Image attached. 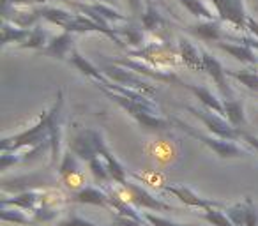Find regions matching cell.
Instances as JSON below:
<instances>
[{"label":"cell","instance_id":"16","mask_svg":"<svg viewBox=\"0 0 258 226\" xmlns=\"http://www.w3.org/2000/svg\"><path fill=\"white\" fill-rule=\"evenodd\" d=\"M187 90H191V92L195 94V96L198 97V99L202 101V104H204L205 108H209V110L216 111V113H219V115H225V108H223V101L219 99L218 96H214V94L211 92V90L207 89V87H202V85H189V83H186Z\"/></svg>","mask_w":258,"mask_h":226},{"label":"cell","instance_id":"19","mask_svg":"<svg viewBox=\"0 0 258 226\" xmlns=\"http://www.w3.org/2000/svg\"><path fill=\"white\" fill-rule=\"evenodd\" d=\"M223 108H225L226 119H228V122L232 124L233 127L239 129L240 126H244L246 117H244V106L239 99H235V97H226V99H223Z\"/></svg>","mask_w":258,"mask_h":226},{"label":"cell","instance_id":"10","mask_svg":"<svg viewBox=\"0 0 258 226\" xmlns=\"http://www.w3.org/2000/svg\"><path fill=\"white\" fill-rule=\"evenodd\" d=\"M71 201H76V203H90V205H101V207H110V196L104 189H99V187L94 186H85L80 191H75L71 196Z\"/></svg>","mask_w":258,"mask_h":226},{"label":"cell","instance_id":"11","mask_svg":"<svg viewBox=\"0 0 258 226\" xmlns=\"http://www.w3.org/2000/svg\"><path fill=\"white\" fill-rule=\"evenodd\" d=\"M73 32L69 30H64L62 34H58L57 37L48 43V46H44L43 50H39L41 53H46V55H51V57H57L60 60H64L66 57H69L73 50Z\"/></svg>","mask_w":258,"mask_h":226},{"label":"cell","instance_id":"32","mask_svg":"<svg viewBox=\"0 0 258 226\" xmlns=\"http://www.w3.org/2000/svg\"><path fill=\"white\" fill-rule=\"evenodd\" d=\"M142 22H144V27H145V29H149V30L158 29L159 23H163L161 16H159V13L156 11L154 6H152L151 2L147 4V9H145L144 16H142Z\"/></svg>","mask_w":258,"mask_h":226},{"label":"cell","instance_id":"4","mask_svg":"<svg viewBox=\"0 0 258 226\" xmlns=\"http://www.w3.org/2000/svg\"><path fill=\"white\" fill-rule=\"evenodd\" d=\"M186 110L191 111L195 117H198L216 136L225 138V140H232V141L242 138V131L233 127L230 122H226V120L223 119V115H219L216 111L209 110V108H197V106H186Z\"/></svg>","mask_w":258,"mask_h":226},{"label":"cell","instance_id":"5","mask_svg":"<svg viewBox=\"0 0 258 226\" xmlns=\"http://www.w3.org/2000/svg\"><path fill=\"white\" fill-rule=\"evenodd\" d=\"M62 106H64V90L58 89L57 101L53 108L48 111V120H50V152H51V166L58 163L60 165V117H62Z\"/></svg>","mask_w":258,"mask_h":226},{"label":"cell","instance_id":"17","mask_svg":"<svg viewBox=\"0 0 258 226\" xmlns=\"http://www.w3.org/2000/svg\"><path fill=\"white\" fill-rule=\"evenodd\" d=\"M179 51H180V58H182L184 65L191 69H197V71H204V58L202 53H198V50L189 43L187 39L180 37L179 39Z\"/></svg>","mask_w":258,"mask_h":226},{"label":"cell","instance_id":"7","mask_svg":"<svg viewBox=\"0 0 258 226\" xmlns=\"http://www.w3.org/2000/svg\"><path fill=\"white\" fill-rule=\"evenodd\" d=\"M219 20H228L237 30H247V16L244 13L242 0H212Z\"/></svg>","mask_w":258,"mask_h":226},{"label":"cell","instance_id":"12","mask_svg":"<svg viewBox=\"0 0 258 226\" xmlns=\"http://www.w3.org/2000/svg\"><path fill=\"white\" fill-rule=\"evenodd\" d=\"M69 62H73V64L76 65V67L80 69V71L83 72L85 76H89V78H92L94 82L97 83V85H104V87H108L111 83V80L110 78H106V76L103 74V72L99 71V69L96 67L94 64H90L89 60H87L85 57H82V55L78 53V51L73 48L71 50V53H69Z\"/></svg>","mask_w":258,"mask_h":226},{"label":"cell","instance_id":"23","mask_svg":"<svg viewBox=\"0 0 258 226\" xmlns=\"http://www.w3.org/2000/svg\"><path fill=\"white\" fill-rule=\"evenodd\" d=\"M89 168H90V172H92L94 179H96L103 187H106L110 182H113L110 172H108L106 163H104L103 159L99 158V156H97V158H94V159H90V161H89Z\"/></svg>","mask_w":258,"mask_h":226},{"label":"cell","instance_id":"35","mask_svg":"<svg viewBox=\"0 0 258 226\" xmlns=\"http://www.w3.org/2000/svg\"><path fill=\"white\" fill-rule=\"evenodd\" d=\"M58 226H99V224H96V222H92V221H87V219H83V217H78V215H71V217H68L66 221L58 222Z\"/></svg>","mask_w":258,"mask_h":226},{"label":"cell","instance_id":"22","mask_svg":"<svg viewBox=\"0 0 258 226\" xmlns=\"http://www.w3.org/2000/svg\"><path fill=\"white\" fill-rule=\"evenodd\" d=\"M41 18L48 20L50 23H55V25L62 27V29H66V27L69 25V22L73 20L71 13L68 11H62V9H55V8H41Z\"/></svg>","mask_w":258,"mask_h":226},{"label":"cell","instance_id":"1","mask_svg":"<svg viewBox=\"0 0 258 226\" xmlns=\"http://www.w3.org/2000/svg\"><path fill=\"white\" fill-rule=\"evenodd\" d=\"M101 90H103L106 96H110L113 101H117L124 110H127L138 122L142 124L144 127H149V129H158V131H163V129H168L170 127V122L158 115V108L156 106H149V104H144V103H137V101L129 99V97L122 96V94H117L113 90L106 89L103 85H97Z\"/></svg>","mask_w":258,"mask_h":226},{"label":"cell","instance_id":"18","mask_svg":"<svg viewBox=\"0 0 258 226\" xmlns=\"http://www.w3.org/2000/svg\"><path fill=\"white\" fill-rule=\"evenodd\" d=\"M219 22H221V20H207V22L198 23V25H191L189 29H191V32L200 36L202 39L216 41V43H218V41H221V37H225L223 36L221 27H219Z\"/></svg>","mask_w":258,"mask_h":226},{"label":"cell","instance_id":"9","mask_svg":"<svg viewBox=\"0 0 258 226\" xmlns=\"http://www.w3.org/2000/svg\"><path fill=\"white\" fill-rule=\"evenodd\" d=\"M202 58H204V71L212 78V82L218 85V89L221 90L223 97H232V89H230L228 82H226V69L221 65V62L218 58L212 57L209 51H202Z\"/></svg>","mask_w":258,"mask_h":226},{"label":"cell","instance_id":"8","mask_svg":"<svg viewBox=\"0 0 258 226\" xmlns=\"http://www.w3.org/2000/svg\"><path fill=\"white\" fill-rule=\"evenodd\" d=\"M163 189L166 193L173 194L175 198H179L184 205L193 208H200V210H207V208H226L225 203H219V201H212L207 198H200L197 193H193L191 189L184 186H163Z\"/></svg>","mask_w":258,"mask_h":226},{"label":"cell","instance_id":"36","mask_svg":"<svg viewBox=\"0 0 258 226\" xmlns=\"http://www.w3.org/2000/svg\"><path fill=\"white\" fill-rule=\"evenodd\" d=\"M242 140L246 141L247 145H251V147L254 148V150L258 152V138H254L253 134H247V133H242Z\"/></svg>","mask_w":258,"mask_h":226},{"label":"cell","instance_id":"21","mask_svg":"<svg viewBox=\"0 0 258 226\" xmlns=\"http://www.w3.org/2000/svg\"><path fill=\"white\" fill-rule=\"evenodd\" d=\"M30 34V29H23V27H15L9 25L8 20H4V25H2V46L9 43H20L27 39V36Z\"/></svg>","mask_w":258,"mask_h":226},{"label":"cell","instance_id":"33","mask_svg":"<svg viewBox=\"0 0 258 226\" xmlns=\"http://www.w3.org/2000/svg\"><path fill=\"white\" fill-rule=\"evenodd\" d=\"M142 214H144V219H145V222H147V226H189V224H180V222H173L166 217L152 214V212H142Z\"/></svg>","mask_w":258,"mask_h":226},{"label":"cell","instance_id":"28","mask_svg":"<svg viewBox=\"0 0 258 226\" xmlns=\"http://www.w3.org/2000/svg\"><path fill=\"white\" fill-rule=\"evenodd\" d=\"M221 210L223 208H207V210H202V217L211 222L212 226H235L232 219Z\"/></svg>","mask_w":258,"mask_h":226},{"label":"cell","instance_id":"20","mask_svg":"<svg viewBox=\"0 0 258 226\" xmlns=\"http://www.w3.org/2000/svg\"><path fill=\"white\" fill-rule=\"evenodd\" d=\"M41 200V194L39 193H23L20 194V196L13 198V200H2V207H9V205H13V207L16 208H22V210H30L34 212L36 210V205L39 203Z\"/></svg>","mask_w":258,"mask_h":226},{"label":"cell","instance_id":"3","mask_svg":"<svg viewBox=\"0 0 258 226\" xmlns=\"http://www.w3.org/2000/svg\"><path fill=\"white\" fill-rule=\"evenodd\" d=\"M48 140H50V120H48V113H44L34 127L16 134V136L4 138L2 140V152H15L20 147H27V145H29V148L37 147Z\"/></svg>","mask_w":258,"mask_h":226},{"label":"cell","instance_id":"34","mask_svg":"<svg viewBox=\"0 0 258 226\" xmlns=\"http://www.w3.org/2000/svg\"><path fill=\"white\" fill-rule=\"evenodd\" d=\"M111 226H147V224H144V222L137 221V219H133V217H127V215L115 214L113 221H111Z\"/></svg>","mask_w":258,"mask_h":226},{"label":"cell","instance_id":"13","mask_svg":"<svg viewBox=\"0 0 258 226\" xmlns=\"http://www.w3.org/2000/svg\"><path fill=\"white\" fill-rule=\"evenodd\" d=\"M106 76H110L111 82L115 83H127V87H133V89H138V90H145V92L152 94L154 92V87H151L147 82H144L142 78L138 76H133L131 72H127L125 69H118V67H108L106 71Z\"/></svg>","mask_w":258,"mask_h":226},{"label":"cell","instance_id":"6","mask_svg":"<svg viewBox=\"0 0 258 226\" xmlns=\"http://www.w3.org/2000/svg\"><path fill=\"white\" fill-rule=\"evenodd\" d=\"M125 189V193L129 194V200L133 201L137 207L140 208H147V210H175V208L172 207L170 203H165V201L158 200V198L152 196L149 191H145L142 186H138V184L131 182V180H127V182L122 186Z\"/></svg>","mask_w":258,"mask_h":226},{"label":"cell","instance_id":"29","mask_svg":"<svg viewBox=\"0 0 258 226\" xmlns=\"http://www.w3.org/2000/svg\"><path fill=\"white\" fill-rule=\"evenodd\" d=\"M179 2L187 9V11H191V15L204 16L205 20H216L214 15H212V11L202 2V0H179Z\"/></svg>","mask_w":258,"mask_h":226},{"label":"cell","instance_id":"14","mask_svg":"<svg viewBox=\"0 0 258 226\" xmlns=\"http://www.w3.org/2000/svg\"><path fill=\"white\" fill-rule=\"evenodd\" d=\"M216 46H218L219 50L230 53L233 58H237V60L244 62V64H258V57H256V53H254V48H251L249 44H244V43L233 44V43L218 41Z\"/></svg>","mask_w":258,"mask_h":226},{"label":"cell","instance_id":"37","mask_svg":"<svg viewBox=\"0 0 258 226\" xmlns=\"http://www.w3.org/2000/svg\"><path fill=\"white\" fill-rule=\"evenodd\" d=\"M129 6H131V9H133V13H140L142 11V0H127Z\"/></svg>","mask_w":258,"mask_h":226},{"label":"cell","instance_id":"38","mask_svg":"<svg viewBox=\"0 0 258 226\" xmlns=\"http://www.w3.org/2000/svg\"><path fill=\"white\" fill-rule=\"evenodd\" d=\"M254 96H256V97H258V94H254Z\"/></svg>","mask_w":258,"mask_h":226},{"label":"cell","instance_id":"15","mask_svg":"<svg viewBox=\"0 0 258 226\" xmlns=\"http://www.w3.org/2000/svg\"><path fill=\"white\" fill-rule=\"evenodd\" d=\"M71 148L73 152H75L76 156H78L82 161H87L89 163L90 159H94V158H97V150H96V145H94V141H92V134H90V129L89 131H85V133H80L78 136L73 140V143H71Z\"/></svg>","mask_w":258,"mask_h":226},{"label":"cell","instance_id":"30","mask_svg":"<svg viewBox=\"0 0 258 226\" xmlns=\"http://www.w3.org/2000/svg\"><path fill=\"white\" fill-rule=\"evenodd\" d=\"M226 215L232 219V222L235 226H246V215H247L246 203H235L232 207H226Z\"/></svg>","mask_w":258,"mask_h":226},{"label":"cell","instance_id":"2","mask_svg":"<svg viewBox=\"0 0 258 226\" xmlns=\"http://www.w3.org/2000/svg\"><path fill=\"white\" fill-rule=\"evenodd\" d=\"M173 124H175V126H179L180 129H182L186 134H189L191 138H195V140H198V141H202L204 145H207L211 150H214L216 154H218L219 158H223V159L246 158V156H251L249 150L239 147V145L233 143L232 140H225V138H219V136L216 138V136H209V134H204L202 131L195 129L193 126H189V124L184 122V120H180V119H173Z\"/></svg>","mask_w":258,"mask_h":226},{"label":"cell","instance_id":"24","mask_svg":"<svg viewBox=\"0 0 258 226\" xmlns=\"http://www.w3.org/2000/svg\"><path fill=\"white\" fill-rule=\"evenodd\" d=\"M0 219L6 222H16V224H29V226H36L32 217L25 214V210L22 208H8L2 207V212H0Z\"/></svg>","mask_w":258,"mask_h":226},{"label":"cell","instance_id":"27","mask_svg":"<svg viewBox=\"0 0 258 226\" xmlns=\"http://www.w3.org/2000/svg\"><path fill=\"white\" fill-rule=\"evenodd\" d=\"M46 32L39 27H34L30 29V34L27 36V39L20 44V48H34V50H43L44 44H46Z\"/></svg>","mask_w":258,"mask_h":226},{"label":"cell","instance_id":"26","mask_svg":"<svg viewBox=\"0 0 258 226\" xmlns=\"http://www.w3.org/2000/svg\"><path fill=\"white\" fill-rule=\"evenodd\" d=\"M226 74L246 85L251 92L258 94V72L254 71H226Z\"/></svg>","mask_w":258,"mask_h":226},{"label":"cell","instance_id":"25","mask_svg":"<svg viewBox=\"0 0 258 226\" xmlns=\"http://www.w3.org/2000/svg\"><path fill=\"white\" fill-rule=\"evenodd\" d=\"M78 159H80V158L75 154V152L71 150V148H69V150L66 152L64 158H62V161H60V165H58V173H60L62 179H68V177L80 173Z\"/></svg>","mask_w":258,"mask_h":226},{"label":"cell","instance_id":"31","mask_svg":"<svg viewBox=\"0 0 258 226\" xmlns=\"http://www.w3.org/2000/svg\"><path fill=\"white\" fill-rule=\"evenodd\" d=\"M57 214H58L57 208L43 205V207L36 208V210L32 212V219H34V222H36V226H39V224H43V222H50L53 217H57Z\"/></svg>","mask_w":258,"mask_h":226}]
</instances>
